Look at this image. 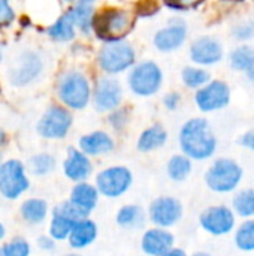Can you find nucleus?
I'll use <instances>...</instances> for the list:
<instances>
[{"instance_id": "f257e3e1", "label": "nucleus", "mask_w": 254, "mask_h": 256, "mask_svg": "<svg viewBox=\"0 0 254 256\" xmlns=\"http://www.w3.org/2000/svg\"><path fill=\"white\" fill-rule=\"evenodd\" d=\"M181 152L192 160H207L214 156L219 141L208 120L202 117L187 120L178 134Z\"/></svg>"}, {"instance_id": "f03ea898", "label": "nucleus", "mask_w": 254, "mask_h": 256, "mask_svg": "<svg viewBox=\"0 0 254 256\" xmlns=\"http://www.w3.org/2000/svg\"><path fill=\"white\" fill-rule=\"evenodd\" d=\"M135 27V15L121 8H106L96 14L93 30L96 36L105 42L124 40Z\"/></svg>"}, {"instance_id": "7ed1b4c3", "label": "nucleus", "mask_w": 254, "mask_h": 256, "mask_svg": "<svg viewBox=\"0 0 254 256\" xmlns=\"http://www.w3.org/2000/svg\"><path fill=\"white\" fill-rule=\"evenodd\" d=\"M244 177L243 166L229 158H219L205 172V184L216 194H231L238 189Z\"/></svg>"}, {"instance_id": "20e7f679", "label": "nucleus", "mask_w": 254, "mask_h": 256, "mask_svg": "<svg viewBox=\"0 0 254 256\" xmlns=\"http://www.w3.org/2000/svg\"><path fill=\"white\" fill-rule=\"evenodd\" d=\"M57 92L60 100L72 110H84L93 98L88 78L78 70L66 72L58 81Z\"/></svg>"}, {"instance_id": "39448f33", "label": "nucleus", "mask_w": 254, "mask_h": 256, "mask_svg": "<svg viewBox=\"0 0 254 256\" xmlns=\"http://www.w3.org/2000/svg\"><path fill=\"white\" fill-rule=\"evenodd\" d=\"M136 62V52L133 46L126 40L105 42L97 54V63L100 69L108 75H118L133 68Z\"/></svg>"}, {"instance_id": "423d86ee", "label": "nucleus", "mask_w": 254, "mask_h": 256, "mask_svg": "<svg viewBox=\"0 0 254 256\" xmlns=\"http://www.w3.org/2000/svg\"><path fill=\"white\" fill-rule=\"evenodd\" d=\"M129 88L133 94L139 98L154 96L163 84V72L162 68L151 60L141 62L132 68L127 76Z\"/></svg>"}, {"instance_id": "0eeeda50", "label": "nucleus", "mask_w": 254, "mask_h": 256, "mask_svg": "<svg viewBox=\"0 0 254 256\" xmlns=\"http://www.w3.org/2000/svg\"><path fill=\"white\" fill-rule=\"evenodd\" d=\"M96 188L105 198L115 200L123 196L133 184V174L127 166L115 165L102 170L96 176Z\"/></svg>"}, {"instance_id": "6e6552de", "label": "nucleus", "mask_w": 254, "mask_h": 256, "mask_svg": "<svg viewBox=\"0 0 254 256\" xmlns=\"http://www.w3.org/2000/svg\"><path fill=\"white\" fill-rule=\"evenodd\" d=\"M30 188V180L25 174V166L16 160L9 159L0 166V195L9 201L22 196Z\"/></svg>"}, {"instance_id": "1a4fd4ad", "label": "nucleus", "mask_w": 254, "mask_h": 256, "mask_svg": "<svg viewBox=\"0 0 254 256\" xmlns=\"http://www.w3.org/2000/svg\"><path fill=\"white\" fill-rule=\"evenodd\" d=\"M237 224V214L228 206H213L205 208L199 216L201 228L213 237L231 234Z\"/></svg>"}, {"instance_id": "9d476101", "label": "nucleus", "mask_w": 254, "mask_h": 256, "mask_svg": "<svg viewBox=\"0 0 254 256\" xmlns=\"http://www.w3.org/2000/svg\"><path fill=\"white\" fill-rule=\"evenodd\" d=\"M184 214L183 202L175 196H159L148 207V218L154 226L171 228L177 225Z\"/></svg>"}, {"instance_id": "9b49d317", "label": "nucleus", "mask_w": 254, "mask_h": 256, "mask_svg": "<svg viewBox=\"0 0 254 256\" xmlns=\"http://www.w3.org/2000/svg\"><path fill=\"white\" fill-rule=\"evenodd\" d=\"M84 216L69 200L60 202L51 213V222L48 228V234L55 242H64L69 238L72 228L75 224L81 219H85Z\"/></svg>"}, {"instance_id": "f8f14e48", "label": "nucleus", "mask_w": 254, "mask_h": 256, "mask_svg": "<svg viewBox=\"0 0 254 256\" xmlns=\"http://www.w3.org/2000/svg\"><path fill=\"white\" fill-rule=\"evenodd\" d=\"M196 106L202 112H216L231 104V87L222 80H213L195 94Z\"/></svg>"}, {"instance_id": "ddd939ff", "label": "nucleus", "mask_w": 254, "mask_h": 256, "mask_svg": "<svg viewBox=\"0 0 254 256\" xmlns=\"http://www.w3.org/2000/svg\"><path fill=\"white\" fill-rule=\"evenodd\" d=\"M72 126V114L63 106H51L37 123V132L46 140H63Z\"/></svg>"}, {"instance_id": "4468645a", "label": "nucleus", "mask_w": 254, "mask_h": 256, "mask_svg": "<svg viewBox=\"0 0 254 256\" xmlns=\"http://www.w3.org/2000/svg\"><path fill=\"white\" fill-rule=\"evenodd\" d=\"M93 102L97 111L112 112L123 102V87L114 78H102L93 90Z\"/></svg>"}, {"instance_id": "2eb2a0df", "label": "nucleus", "mask_w": 254, "mask_h": 256, "mask_svg": "<svg viewBox=\"0 0 254 256\" xmlns=\"http://www.w3.org/2000/svg\"><path fill=\"white\" fill-rule=\"evenodd\" d=\"M190 58L198 66H213L223 58V45L213 36H201L193 40L189 50Z\"/></svg>"}, {"instance_id": "dca6fc26", "label": "nucleus", "mask_w": 254, "mask_h": 256, "mask_svg": "<svg viewBox=\"0 0 254 256\" xmlns=\"http://www.w3.org/2000/svg\"><path fill=\"white\" fill-rule=\"evenodd\" d=\"M187 39V27L183 21H172L157 30L153 44L160 52H172L180 50Z\"/></svg>"}, {"instance_id": "f3484780", "label": "nucleus", "mask_w": 254, "mask_h": 256, "mask_svg": "<svg viewBox=\"0 0 254 256\" xmlns=\"http://www.w3.org/2000/svg\"><path fill=\"white\" fill-rule=\"evenodd\" d=\"M63 172L73 183L87 182V178L93 172V165H91L90 156H87L79 148L70 147L67 150V156L63 162Z\"/></svg>"}, {"instance_id": "a211bd4d", "label": "nucleus", "mask_w": 254, "mask_h": 256, "mask_svg": "<svg viewBox=\"0 0 254 256\" xmlns=\"http://www.w3.org/2000/svg\"><path fill=\"white\" fill-rule=\"evenodd\" d=\"M174 234L166 228H150L141 238V249L145 255L160 256L174 248Z\"/></svg>"}, {"instance_id": "6ab92c4d", "label": "nucleus", "mask_w": 254, "mask_h": 256, "mask_svg": "<svg viewBox=\"0 0 254 256\" xmlns=\"http://www.w3.org/2000/svg\"><path fill=\"white\" fill-rule=\"evenodd\" d=\"M99 190L96 188V184H91L88 182H81L76 183L72 190H70V196L69 201L84 214V216H90L91 212L97 207L99 202Z\"/></svg>"}, {"instance_id": "aec40b11", "label": "nucleus", "mask_w": 254, "mask_h": 256, "mask_svg": "<svg viewBox=\"0 0 254 256\" xmlns=\"http://www.w3.org/2000/svg\"><path fill=\"white\" fill-rule=\"evenodd\" d=\"M79 150L87 156H102L114 150L115 142L112 136L103 130H94L91 134L82 135L79 138Z\"/></svg>"}, {"instance_id": "412c9836", "label": "nucleus", "mask_w": 254, "mask_h": 256, "mask_svg": "<svg viewBox=\"0 0 254 256\" xmlns=\"http://www.w3.org/2000/svg\"><path fill=\"white\" fill-rule=\"evenodd\" d=\"M97 234H99V228H97L96 222H93L90 218H85L75 224L67 242L72 249L82 250L96 242Z\"/></svg>"}, {"instance_id": "4be33fe9", "label": "nucleus", "mask_w": 254, "mask_h": 256, "mask_svg": "<svg viewBox=\"0 0 254 256\" xmlns=\"http://www.w3.org/2000/svg\"><path fill=\"white\" fill-rule=\"evenodd\" d=\"M42 70V60L37 54L34 52H25L19 63L18 68L13 69L10 80L15 86H25L31 82Z\"/></svg>"}, {"instance_id": "5701e85b", "label": "nucleus", "mask_w": 254, "mask_h": 256, "mask_svg": "<svg viewBox=\"0 0 254 256\" xmlns=\"http://www.w3.org/2000/svg\"><path fill=\"white\" fill-rule=\"evenodd\" d=\"M168 141V132L162 124H151L150 128L144 129L138 138L136 148L141 153H151L157 148H162Z\"/></svg>"}, {"instance_id": "b1692460", "label": "nucleus", "mask_w": 254, "mask_h": 256, "mask_svg": "<svg viewBox=\"0 0 254 256\" xmlns=\"http://www.w3.org/2000/svg\"><path fill=\"white\" fill-rule=\"evenodd\" d=\"M49 207L48 202L42 198H28L19 207L21 218L30 225H40L48 218Z\"/></svg>"}, {"instance_id": "393cba45", "label": "nucleus", "mask_w": 254, "mask_h": 256, "mask_svg": "<svg viewBox=\"0 0 254 256\" xmlns=\"http://www.w3.org/2000/svg\"><path fill=\"white\" fill-rule=\"evenodd\" d=\"M192 170H193V162L189 156H186L184 153L181 154H174L169 160H168V165H166V172H168V177L172 180V182H177V183H181L184 180L189 178V176L192 174Z\"/></svg>"}, {"instance_id": "a878e982", "label": "nucleus", "mask_w": 254, "mask_h": 256, "mask_svg": "<svg viewBox=\"0 0 254 256\" xmlns=\"http://www.w3.org/2000/svg\"><path fill=\"white\" fill-rule=\"evenodd\" d=\"M232 210L243 219L254 218V188L241 189L232 200Z\"/></svg>"}, {"instance_id": "bb28decb", "label": "nucleus", "mask_w": 254, "mask_h": 256, "mask_svg": "<svg viewBox=\"0 0 254 256\" xmlns=\"http://www.w3.org/2000/svg\"><path fill=\"white\" fill-rule=\"evenodd\" d=\"M67 15L73 21L75 27H78L84 33H88L93 28V21H94L96 14H94V9L90 6V3L81 2L79 4L73 6L67 12Z\"/></svg>"}, {"instance_id": "cd10ccee", "label": "nucleus", "mask_w": 254, "mask_h": 256, "mask_svg": "<svg viewBox=\"0 0 254 256\" xmlns=\"http://www.w3.org/2000/svg\"><path fill=\"white\" fill-rule=\"evenodd\" d=\"M115 220L123 228H129V230L139 228L144 224V210L141 206H136V204L123 206L117 212Z\"/></svg>"}, {"instance_id": "c85d7f7f", "label": "nucleus", "mask_w": 254, "mask_h": 256, "mask_svg": "<svg viewBox=\"0 0 254 256\" xmlns=\"http://www.w3.org/2000/svg\"><path fill=\"white\" fill-rule=\"evenodd\" d=\"M231 68L237 72H249L254 68V48L250 45L237 46L229 56Z\"/></svg>"}, {"instance_id": "c756f323", "label": "nucleus", "mask_w": 254, "mask_h": 256, "mask_svg": "<svg viewBox=\"0 0 254 256\" xmlns=\"http://www.w3.org/2000/svg\"><path fill=\"white\" fill-rule=\"evenodd\" d=\"M181 80L187 88L199 90L211 81V75L202 66H186L181 72Z\"/></svg>"}, {"instance_id": "7c9ffc66", "label": "nucleus", "mask_w": 254, "mask_h": 256, "mask_svg": "<svg viewBox=\"0 0 254 256\" xmlns=\"http://www.w3.org/2000/svg\"><path fill=\"white\" fill-rule=\"evenodd\" d=\"M235 246L243 252H254V218L246 219L235 231Z\"/></svg>"}, {"instance_id": "2f4dec72", "label": "nucleus", "mask_w": 254, "mask_h": 256, "mask_svg": "<svg viewBox=\"0 0 254 256\" xmlns=\"http://www.w3.org/2000/svg\"><path fill=\"white\" fill-rule=\"evenodd\" d=\"M48 34L60 42H67L72 40L75 38V24L73 21L69 18L67 14L61 15L49 28H48Z\"/></svg>"}, {"instance_id": "473e14b6", "label": "nucleus", "mask_w": 254, "mask_h": 256, "mask_svg": "<svg viewBox=\"0 0 254 256\" xmlns=\"http://www.w3.org/2000/svg\"><path fill=\"white\" fill-rule=\"evenodd\" d=\"M28 168L34 176H48L55 170V158L49 153L34 154L28 162Z\"/></svg>"}, {"instance_id": "72a5a7b5", "label": "nucleus", "mask_w": 254, "mask_h": 256, "mask_svg": "<svg viewBox=\"0 0 254 256\" xmlns=\"http://www.w3.org/2000/svg\"><path fill=\"white\" fill-rule=\"evenodd\" d=\"M30 243L22 237H13L0 246V256H30Z\"/></svg>"}, {"instance_id": "f704fd0d", "label": "nucleus", "mask_w": 254, "mask_h": 256, "mask_svg": "<svg viewBox=\"0 0 254 256\" xmlns=\"http://www.w3.org/2000/svg\"><path fill=\"white\" fill-rule=\"evenodd\" d=\"M232 34L237 40L240 42H247L254 38V21L247 20V21H241L238 24L234 26L232 28Z\"/></svg>"}, {"instance_id": "c9c22d12", "label": "nucleus", "mask_w": 254, "mask_h": 256, "mask_svg": "<svg viewBox=\"0 0 254 256\" xmlns=\"http://www.w3.org/2000/svg\"><path fill=\"white\" fill-rule=\"evenodd\" d=\"M129 110L126 108H117L109 114V123L115 130H123L126 124L129 123Z\"/></svg>"}, {"instance_id": "e433bc0d", "label": "nucleus", "mask_w": 254, "mask_h": 256, "mask_svg": "<svg viewBox=\"0 0 254 256\" xmlns=\"http://www.w3.org/2000/svg\"><path fill=\"white\" fill-rule=\"evenodd\" d=\"M165 3L174 10H190L204 3V0H165Z\"/></svg>"}, {"instance_id": "4c0bfd02", "label": "nucleus", "mask_w": 254, "mask_h": 256, "mask_svg": "<svg viewBox=\"0 0 254 256\" xmlns=\"http://www.w3.org/2000/svg\"><path fill=\"white\" fill-rule=\"evenodd\" d=\"M13 20V10L7 0H0V26H6Z\"/></svg>"}, {"instance_id": "58836bf2", "label": "nucleus", "mask_w": 254, "mask_h": 256, "mask_svg": "<svg viewBox=\"0 0 254 256\" xmlns=\"http://www.w3.org/2000/svg\"><path fill=\"white\" fill-rule=\"evenodd\" d=\"M180 104H181V94L177 93V92L166 93L165 98H163V105L169 111H175L180 106Z\"/></svg>"}, {"instance_id": "ea45409f", "label": "nucleus", "mask_w": 254, "mask_h": 256, "mask_svg": "<svg viewBox=\"0 0 254 256\" xmlns=\"http://www.w3.org/2000/svg\"><path fill=\"white\" fill-rule=\"evenodd\" d=\"M37 246L43 252H52L55 249V240L48 234V236H40L37 238Z\"/></svg>"}, {"instance_id": "a19ab883", "label": "nucleus", "mask_w": 254, "mask_h": 256, "mask_svg": "<svg viewBox=\"0 0 254 256\" xmlns=\"http://www.w3.org/2000/svg\"><path fill=\"white\" fill-rule=\"evenodd\" d=\"M238 142H240L241 147H244V148H247L250 152H254V129H250V130L244 132L240 136Z\"/></svg>"}, {"instance_id": "79ce46f5", "label": "nucleus", "mask_w": 254, "mask_h": 256, "mask_svg": "<svg viewBox=\"0 0 254 256\" xmlns=\"http://www.w3.org/2000/svg\"><path fill=\"white\" fill-rule=\"evenodd\" d=\"M160 256H189L183 249H180V248H172L171 250H168V252H165L163 255Z\"/></svg>"}, {"instance_id": "37998d69", "label": "nucleus", "mask_w": 254, "mask_h": 256, "mask_svg": "<svg viewBox=\"0 0 254 256\" xmlns=\"http://www.w3.org/2000/svg\"><path fill=\"white\" fill-rule=\"evenodd\" d=\"M4 237H6V228H4V225L0 222V242H3Z\"/></svg>"}, {"instance_id": "c03bdc74", "label": "nucleus", "mask_w": 254, "mask_h": 256, "mask_svg": "<svg viewBox=\"0 0 254 256\" xmlns=\"http://www.w3.org/2000/svg\"><path fill=\"white\" fill-rule=\"evenodd\" d=\"M247 76H249V80H250V81H254V68L252 69V70H249V72H247Z\"/></svg>"}, {"instance_id": "a18cd8bd", "label": "nucleus", "mask_w": 254, "mask_h": 256, "mask_svg": "<svg viewBox=\"0 0 254 256\" xmlns=\"http://www.w3.org/2000/svg\"><path fill=\"white\" fill-rule=\"evenodd\" d=\"M192 256H211L208 252H196V254H193Z\"/></svg>"}, {"instance_id": "49530a36", "label": "nucleus", "mask_w": 254, "mask_h": 256, "mask_svg": "<svg viewBox=\"0 0 254 256\" xmlns=\"http://www.w3.org/2000/svg\"><path fill=\"white\" fill-rule=\"evenodd\" d=\"M3 142H4V134H3L1 129H0V146H1Z\"/></svg>"}, {"instance_id": "de8ad7c7", "label": "nucleus", "mask_w": 254, "mask_h": 256, "mask_svg": "<svg viewBox=\"0 0 254 256\" xmlns=\"http://www.w3.org/2000/svg\"><path fill=\"white\" fill-rule=\"evenodd\" d=\"M81 2H85V3H91V2H94V0H81Z\"/></svg>"}, {"instance_id": "09e8293b", "label": "nucleus", "mask_w": 254, "mask_h": 256, "mask_svg": "<svg viewBox=\"0 0 254 256\" xmlns=\"http://www.w3.org/2000/svg\"><path fill=\"white\" fill-rule=\"evenodd\" d=\"M66 256H81V255H76V254H70V255H66Z\"/></svg>"}, {"instance_id": "8fccbe9b", "label": "nucleus", "mask_w": 254, "mask_h": 256, "mask_svg": "<svg viewBox=\"0 0 254 256\" xmlns=\"http://www.w3.org/2000/svg\"><path fill=\"white\" fill-rule=\"evenodd\" d=\"M0 58H1V45H0Z\"/></svg>"}, {"instance_id": "3c124183", "label": "nucleus", "mask_w": 254, "mask_h": 256, "mask_svg": "<svg viewBox=\"0 0 254 256\" xmlns=\"http://www.w3.org/2000/svg\"><path fill=\"white\" fill-rule=\"evenodd\" d=\"M1 164H3V162H1V156H0V166H1Z\"/></svg>"}, {"instance_id": "603ef678", "label": "nucleus", "mask_w": 254, "mask_h": 256, "mask_svg": "<svg viewBox=\"0 0 254 256\" xmlns=\"http://www.w3.org/2000/svg\"><path fill=\"white\" fill-rule=\"evenodd\" d=\"M64 2H73V0H64Z\"/></svg>"}, {"instance_id": "864d4df0", "label": "nucleus", "mask_w": 254, "mask_h": 256, "mask_svg": "<svg viewBox=\"0 0 254 256\" xmlns=\"http://www.w3.org/2000/svg\"><path fill=\"white\" fill-rule=\"evenodd\" d=\"M232 2H240V0H232Z\"/></svg>"}]
</instances>
